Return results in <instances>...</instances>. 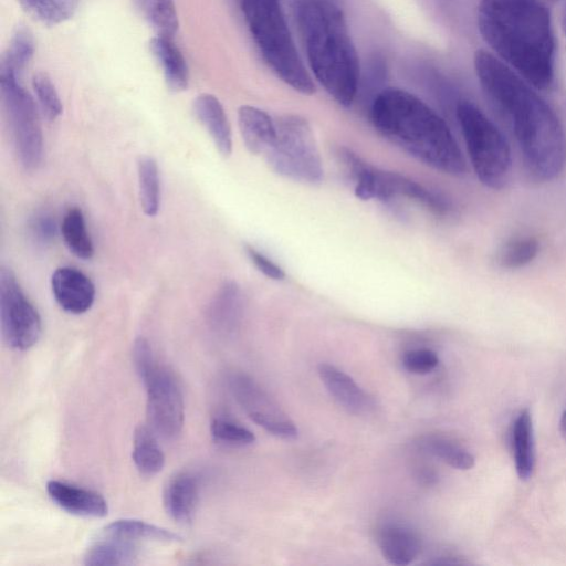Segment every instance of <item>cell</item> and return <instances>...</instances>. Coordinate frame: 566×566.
<instances>
[{
	"label": "cell",
	"instance_id": "6da1fadb",
	"mask_svg": "<svg viewBox=\"0 0 566 566\" xmlns=\"http://www.w3.org/2000/svg\"><path fill=\"white\" fill-rule=\"evenodd\" d=\"M479 83L517 140L533 177L553 180L566 165V136L553 108L517 72L480 49L473 59Z\"/></svg>",
	"mask_w": 566,
	"mask_h": 566
},
{
	"label": "cell",
	"instance_id": "7a4b0ae2",
	"mask_svg": "<svg viewBox=\"0 0 566 566\" xmlns=\"http://www.w3.org/2000/svg\"><path fill=\"white\" fill-rule=\"evenodd\" d=\"M476 22L496 56L533 87L553 85L555 38L546 6L537 0H480Z\"/></svg>",
	"mask_w": 566,
	"mask_h": 566
},
{
	"label": "cell",
	"instance_id": "3957f363",
	"mask_svg": "<svg viewBox=\"0 0 566 566\" xmlns=\"http://www.w3.org/2000/svg\"><path fill=\"white\" fill-rule=\"evenodd\" d=\"M370 118L392 144L444 174L461 176L465 160L449 126L416 95L387 87L374 98Z\"/></svg>",
	"mask_w": 566,
	"mask_h": 566
},
{
	"label": "cell",
	"instance_id": "277c9868",
	"mask_svg": "<svg viewBox=\"0 0 566 566\" xmlns=\"http://www.w3.org/2000/svg\"><path fill=\"white\" fill-rule=\"evenodd\" d=\"M293 13L314 77L339 105L350 106L360 70L343 11L329 0H295Z\"/></svg>",
	"mask_w": 566,
	"mask_h": 566
},
{
	"label": "cell",
	"instance_id": "5b68a950",
	"mask_svg": "<svg viewBox=\"0 0 566 566\" xmlns=\"http://www.w3.org/2000/svg\"><path fill=\"white\" fill-rule=\"evenodd\" d=\"M239 4L269 69L294 91L312 95L315 84L297 52L280 0H239Z\"/></svg>",
	"mask_w": 566,
	"mask_h": 566
},
{
	"label": "cell",
	"instance_id": "8992f818",
	"mask_svg": "<svg viewBox=\"0 0 566 566\" xmlns=\"http://www.w3.org/2000/svg\"><path fill=\"white\" fill-rule=\"evenodd\" d=\"M457 118L474 172L485 187L497 190L509 181L511 148L497 126L472 102L460 101Z\"/></svg>",
	"mask_w": 566,
	"mask_h": 566
},
{
	"label": "cell",
	"instance_id": "52a82bcc",
	"mask_svg": "<svg viewBox=\"0 0 566 566\" xmlns=\"http://www.w3.org/2000/svg\"><path fill=\"white\" fill-rule=\"evenodd\" d=\"M276 138L264 155L269 166L289 179L319 184L324 170L310 123L300 115H284L275 120Z\"/></svg>",
	"mask_w": 566,
	"mask_h": 566
},
{
	"label": "cell",
	"instance_id": "ba28073f",
	"mask_svg": "<svg viewBox=\"0 0 566 566\" xmlns=\"http://www.w3.org/2000/svg\"><path fill=\"white\" fill-rule=\"evenodd\" d=\"M0 91L21 165L36 169L43 155V138L36 107L20 78L0 74Z\"/></svg>",
	"mask_w": 566,
	"mask_h": 566
},
{
	"label": "cell",
	"instance_id": "9c48e42d",
	"mask_svg": "<svg viewBox=\"0 0 566 566\" xmlns=\"http://www.w3.org/2000/svg\"><path fill=\"white\" fill-rule=\"evenodd\" d=\"M0 324L6 343L18 350L31 348L41 336L38 311L23 294L13 272L3 266L0 270Z\"/></svg>",
	"mask_w": 566,
	"mask_h": 566
},
{
	"label": "cell",
	"instance_id": "30bf717a",
	"mask_svg": "<svg viewBox=\"0 0 566 566\" xmlns=\"http://www.w3.org/2000/svg\"><path fill=\"white\" fill-rule=\"evenodd\" d=\"M147 390V417L151 430L165 439L176 438L184 426L185 406L175 375L156 366L144 379Z\"/></svg>",
	"mask_w": 566,
	"mask_h": 566
},
{
	"label": "cell",
	"instance_id": "8fae6325",
	"mask_svg": "<svg viewBox=\"0 0 566 566\" xmlns=\"http://www.w3.org/2000/svg\"><path fill=\"white\" fill-rule=\"evenodd\" d=\"M232 391L249 418L270 434L293 440L298 430L276 401L253 379L235 375L231 379Z\"/></svg>",
	"mask_w": 566,
	"mask_h": 566
},
{
	"label": "cell",
	"instance_id": "7c38bea8",
	"mask_svg": "<svg viewBox=\"0 0 566 566\" xmlns=\"http://www.w3.org/2000/svg\"><path fill=\"white\" fill-rule=\"evenodd\" d=\"M396 197L415 200L437 214H446L451 209L450 202L440 193L397 172L375 168V199L388 201Z\"/></svg>",
	"mask_w": 566,
	"mask_h": 566
},
{
	"label": "cell",
	"instance_id": "4fadbf2b",
	"mask_svg": "<svg viewBox=\"0 0 566 566\" xmlns=\"http://www.w3.org/2000/svg\"><path fill=\"white\" fill-rule=\"evenodd\" d=\"M51 286L57 304L72 314L86 312L95 298V287L92 281L74 268L56 269L52 274Z\"/></svg>",
	"mask_w": 566,
	"mask_h": 566
},
{
	"label": "cell",
	"instance_id": "5bb4252c",
	"mask_svg": "<svg viewBox=\"0 0 566 566\" xmlns=\"http://www.w3.org/2000/svg\"><path fill=\"white\" fill-rule=\"evenodd\" d=\"M46 492L61 509L77 516L104 517L108 512L106 500L97 492L63 481L51 480Z\"/></svg>",
	"mask_w": 566,
	"mask_h": 566
},
{
	"label": "cell",
	"instance_id": "9a60e30c",
	"mask_svg": "<svg viewBox=\"0 0 566 566\" xmlns=\"http://www.w3.org/2000/svg\"><path fill=\"white\" fill-rule=\"evenodd\" d=\"M317 371L329 395L345 410L354 415H361L370 409L369 396L343 370L331 364H321Z\"/></svg>",
	"mask_w": 566,
	"mask_h": 566
},
{
	"label": "cell",
	"instance_id": "2e32d148",
	"mask_svg": "<svg viewBox=\"0 0 566 566\" xmlns=\"http://www.w3.org/2000/svg\"><path fill=\"white\" fill-rule=\"evenodd\" d=\"M198 481L189 472H179L165 485L163 504L166 513L177 523H190L198 502Z\"/></svg>",
	"mask_w": 566,
	"mask_h": 566
},
{
	"label": "cell",
	"instance_id": "e0dca14e",
	"mask_svg": "<svg viewBox=\"0 0 566 566\" xmlns=\"http://www.w3.org/2000/svg\"><path fill=\"white\" fill-rule=\"evenodd\" d=\"M238 123L247 149L264 156L276 138L275 120L263 109L243 105L238 109Z\"/></svg>",
	"mask_w": 566,
	"mask_h": 566
},
{
	"label": "cell",
	"instance_id": "ac0fdd59",
	"mask_svg": "<svg viewBox=\"0 0 566 566\" xmlns=\"http://www.w3.org/2000/svg\"><path fill=\"white\" fill-rule=\"evenodd\" d=\"M379 549L391 565L406 566L418 558L421 551L420 538L410 527L394 523L382 527L379 533Z\"/></svg>",
	"mask_w": 566,
	"mask_h": 566
},
{
	"label": "cell",
	"instance_id": "d6986e66",
	"mask_svg": "<svg viewBox=\"0 0 566 566\" xmlns=\"http://www.w3.org/2000/svg\"><path fill=\"white\" fill-rule=\"evenodd\" d=\"M193 112L198 120L210 134L218 151L224 157L231 155V128L219 99L214 95L202 93L193 101Z\"/></svg>",
	"mask_w": 566,
	"mask_h": 566
},
{
	"label": "cell",
	"instance_id": "ffe728a7",
	"mask_svg": "<svg viewBox=\"0 0 566 566\" xmlns=\"http://www.w3.org/2000/svg\"><path fill=\"white\" fill-rule=\"evenodd\" d=\"M138 555V543L101 533V536L86 549L84 564L88 566L130 565Z\"/></svg>",
	"mask_w": 566,
	"mask_h": 566
},
{
	"label": "cell",
	"instance_id": "44dd1931",
	"mask_svg": "<svg viewBox=\"0 0 566 566\" xmlns=\"http://www.w3.org/2000/svg\"><path fill=\"white\" fill-rule=\"evenodd\" d=\"M149 48L161 66L167 85L172 91H182L188 86L189 71L184 55L171 38L156 35Z\"/></svg>",
	"mask_w": 566,
	"mask_h": 566
},
{
	"label": "cell",
	"instance_id": "7402d4cb",
	"mask_svg": "<svg viewBox=\"0 0 566 566\" xmlns=\"http://www.w3.org/2000/svg\"><path fill=\"white\" fill-rule=\"evenodd\" d=\"M512 442L517 475L528 480L535 465L532 417L527 409L520 412L513 424Z\"/></svg>",
	"mask_w": 566,
	"mask_h": 566
},
{
	"label": "cell",
	"instance_id": "603a6c76",
	"mask_svg": "<svg viewBox=\"0 0 566 566\" xmlns=\"http://www.w3.org/2000/svg\"><path fill=\"white\" fill-rule=\"evenodd\" d=\"M132 458L137 470L145 476H154L163 470L165 455L151 428H136Z\"/></svg>",
	"mask_w": 566,
	"mask_h": 566
},
{
	"label": "cell",
	"instance_id": "cb8c5ba5",
	"mask_svg": "<svg viewBox=\"0 0 566 566\" xmlns=\"http://www.w3.org/2000/svg\"><path fill=\"white\" fill-rule=\"evenodd\" d=\"M104 534L123 537L133 542L157 541V542H179L181 537L160 526L132 518L117 520L107 524L102 531Z\"/></svg>",
	"mask_w": 566,
	"mask_h": 566
},
{
	"label": "cell",
	"instance_id": "d4e9b609",
	"mask_svg": "<svg viewBox=\"0 0 566 566\" xmlns=\"http://www.w3.org/2000/svg\"><path fill=\"white\" fill-rule=\"evenodd\" d=\"M140 15L157 35L174 38L178 30V14L174 0H133Z\"/></svg>",
	"mask_w": 566,
	"mask_h": 566
},
{
	"label": "cell",
	"instance_id": "484cf974",
	"mask_svg": "<svg viewBox=\"0 0 566 566\" xmlns=\"http://www.w3.org/2000/svg\"><path fill=\"white\" fill-rule=\"evenodd\" d=\"M33 52L34 41L31 32L23 27L18 28L1 57L0 74L13 75L20 78Z\"/></svg>",
	"mask_w": 566,
	"mask_h": 566
},
{
	"label": "cell",
	"instance_id": "4316f807",
	"mask_svg": "<svg viewBox=\"0 0 566 566\" xmlns=\"http://www.w3.org/2000/svg\"><path fill=\"white\" fill-rule=\"evenodd\" d=\"M61 232L66 247L75 256L83 260H88L93 256V242L86 230L85 219L81 209H69L62 220Z\"/></svg>",
	"mask_w": 566,
	"mask_h": 566
},
{
	"label": "cell",
	"instance_id": "83f0119b",
	"mask_svg": "<svg viewBox=\"0 0 566 566\" xmlns=\"http://www.w3.org/2000/svg\"><path fill=\"white\" fill-rule=\"evenodd\" d=\"M240 296L233 282L221 286L210 308V319L216 327L229 332L235 326L241 310Z\"/></svg>",
	"mask_w": 566,
	"mask_h": 566
},
{
	"label": "cell",
	"instance_id": "f1b7e54d",
	"mask_svg": "<svg viewBox=\"0 0 566 566\" xmlns=\"http://www.w3.org/2000/svg\"><path fill=\"white\" fill-rule=\"evenodd\" d=\"M139 198L143 211L149 217L157 214L160 207V181L156 160L142 156L137 164Z\"/></svg>",
	"mask_w": 566,
	"mask_h": 566
},
{
	"label": "cell",
	"instance_id": "f546056e",
	"mask_svg": "<svg viewBox=\"0 0 566 566\" xmlns=\"http://www.w3.org/2000/svg\"><path fill=\"white\" fill-rule=\"evenodd\" d=\"M20 7L43 24L55 25L69 20L80 0H17Z\"/></svg>",
	"mask_w": 566,
	"mask_h": 566
},
{
	"label": "cell",
	"instance_id": "4dcf8cb0",
	"mask_svg": "<svg viewBox=\"0 0 566 566\" xmlns=\"http://www.w3.org/2000/svg\"><path fill=\"white\" fill-rule=\"evenodd\" d=\"M419 448L458 470L474 465L473 455L459 444L441 437L429 436L418 442Z\"/></svg>",
	"mask_w": 566,
	"mask_h": 566
},
{
	"label": "cell",
	"instance_id": "1f68e13d",
	"mask_svg": "<svg viewBox=\"0 0 566 566\" xmlns=\"http://www.w3.org/2000/svg\"><path fill=\"white\" fill-rule=\"evenodd\" d=\"M538 250L539 244L534 237H516L501 248L497 262L505 269H518L532 262Z\"/></svg>",
	"mask_w": 566,
	"mask_h": 566
},
{
	"label": "cell",
	"instance_id": "d6a6232c",
	"mask_svg": "<svg viewBox=\"0 0 566 566\" xmlns=\"http://www.w3.org/2000/svg\"><path fill=\"white\" fill-rule=\"evenodd\" d=\"M210 433L214 441L228 446H249L255 441L251 430L223 417H216L210 422Z\"/></svg>",
	"mask_w": 566,
	"mask_h": 566
},
{
	"label": "cell",
	"instance_id": "836d02e7",
	"mask_svg": "<svg viewBox=\"0 0 566 566\" xmlns=\"http://www.w3.org/2000/svg\"><path fill=\"white\" fill-rule=\"evenodd\" d=\"M32 86L43 114L55 119L62 113V104L51 78L45 73H36Z\"/></svg>",
	"mask_w": 566,
	"mask_h": 566
},
{
	"label": "cell",
	"instance_id": "e575fe53",
	"mask_svg": "<svg viewBox=\"0 0 566 566\" xmlns=\"http://www.w3.org/2000/svg\"><path fill=\"white\" fill-rule=\"evenodd\" d=\"M401 363L407 371L416 375H426L438 366L439 358L431 349L417 348L406 352Z\"/></svg>",
	"mask_w": 566,
	"mask_h": 566
},
{
	"label": "cell",
	"instance_id": "d590c367",
	"mask_svg": "<svg viewBox=\"0 0 566 566\" xmlns=\"http://www.w3.org/2000/svg\"><path fill=\"white\" fill-rule=\"evenodd\" d=\"M133 363L140 379H144L157 366L153 349L144 337H138L134 342Z\"/></svg>",
	"mask_w": 566,
	"mask_h": 566
},
{
	"label": "cell",
	"instance_id": "8d00e7d4",
	"mask_svg": "<svg viewBox=\"0 0 566 566\" xmlns=\"http://www.w3.org/2000/svg\"><path fill=\"white\" fill-rule=\"evenodd\" d=\"M245 252L254 266L269 279L280 281L285 277L283 269L260 251L251 245H245Z\"/></svg>",
	"mask_w": 566,
	"mask_h": 566
},
{
	"label": "cell",
	"instance_id": "74e56055",
	"mask_svg": "<svg viewBox=\"0 0 566 566\" xmlns=\"http://www.w3.org/2000/svg\"><path fill=\"white\" fill-rule=\"evenodd\" d=\"M30 226L34 239L41 244L51 242L55 237L56 223L49 214H38L33 218Z\"/></svg>",
	"mask_w": 566,
	"mask_h": 566
},
{
	"label": "cell",
	"instance_id": "f35d334b",
	"mask_svg": "<svg viewBox=\"0 0 566 566\" xmlns=\"http://www.w3.org/2000/svg\"><path fill=\"white\" fill-rule=\"evenodd\" d=\"M560 431L564 436H566V410L564 411L560 422H559Z\"/></svg>",
	"mask_w": 566,
	"mask_h": 566
},
{
	"label": "cell",
	"instance_id": "ab89813d",
	"mask_svg": "<svg viewBox=\"0 0 566 566\" xmlns=\"http://www.w3.org/2000/svg\"><path fill=\"white\" fill-rule=\"evenodd\" d=\"M562 25H563V31H564V34H565V38H566V9H565L564 14H563Z\"/></svg>",
	"mask_w": 566,
	"mask_h": 566
}]
</instances>
